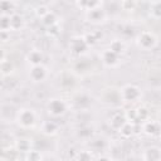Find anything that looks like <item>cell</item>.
I'll list each match as a JSON object with an SVG mask.
<instances>
[{
  "label": "cell",
  "mask_w": 161,
  "mask_h": 161,
  "mask_svg": "<svg viewBox=\"0 0 161 161\" xmlns=\"http://www.w3.org/2000/svg\"><path fill=\"white\" fill-rule=\"evenodd\" d=\"M36 116L33 109L30 108H21L16 113V122L23 128H30L35 125Z\"/></svg>",
  "instance_id": "cell-1"
},
{
  "label": "cell",
  "mask_w": 161,
  "mask_h": 161,
  "mask_svg": "<svg viewBox=\"0 0 161 161\" xmlns=\"http://www.w3.org/2000/svg\"><path fill=\"white\" fill-rule=\"evenodd\" d=\"M141 89L135 84H126L119 91V97L123 102H136L141 98Z\"/></svg>",
  "instance_id": "cell-2"
},
{
  "label": "cell",
  "mask_w": 161,
  "mask_h": 161,
  "mask_svg": "<svg viewBox=\"0 0 161 161\" xmlns=\"http://www.w3.org/2000/svg\"><path fill=\"white\" fill-rule=\"evenodd\" d=\"M137 44L140 48L145 49V50H150V49H153L157 44V38L156 35L152 33V31H148V30H145V31H141L137 36Z\"/></svg>",
  "instance_id": "cell-3"
},
{
  "label": "cell",
  "mask_w": 161,
  "mask_h": 161,
  "mask_svg": "<svg viewBox=\"0 0 161 161\" xmlns=\"http://www.w3.org/2000/svg\"><path fill=\"white\" fill-rule=\"evenodd\" d=\"M47 111L53 117H60L67 112V103L60 98H52L47 103Z\"/></svg>",
  "instance_id": "cell-4"
},
{
  "label": "cell",
  "mask_w": 161,
  "mask_h": 161,
  "mask_svg": "<svg viewBox=\"0 0 161 161\" xmlns=\"http://www.w3.org/2000/svg\"><path fill=\"white\" fill-rule=\"evenodd\" d=\"M87 48H88V44L86 43L83 36H74V38L70 39L69 49L72 50V53H74L77 55H80V54L86 53Z\"/></svg>",
  "instance_id": "cell-5"
},
{
  "label": "cell",
  "mask_w": 161,
  "mask_h": 161,
  "mask_svg": "<svg viewBox=\"0 0 161 161\" xmlns=\"http://www.w3.org/2000/svg\"><path fill=\"white\" fill-rule=\"evenodd\" d=\"M47 68L43 64L39 65H31L30 70H29V78L33 82H43L47 78Z\"/></svg>",
  "instance_id": "cell-6"
},
{
  "label": "cell",
  "mask_w": 161,
  "mask_h": 161,
  "mask_svg": "<svg viewBox=\"0 0 161 161\" xmlns=\"http://www.w3.org/2000/svg\"><path fill=\"white\" fill-rule=\"evenodd\" d=\"M101 58H102L103 64L107 65V67H114V65H117L118 62H119V54L114 53V52L111 50L109 48L102 52Z\"/></svg>",
  "instance_id": "cell-7"
},
{
  "label": "cell",
  "mask_w": 161,
  "mask_h": 161,
  "mask_svg": "<svg viewBox=\"0 0 161 161\" xmlns=\"http://www.w3.org/2000/svg\"><path fill=\"white\" fill-rule=\"evenodd\" d=\"M87 20L91 21V23H102L104 19H106V13L99 9V8H94V9H91V10H87Z\"/></svg>",
  "instance_id": "cell-8"
},
{
  "label": "cell",
  "mask_w": 161,
  "mask_h": 161,
  "mask_svg": "<svg viewBox=\"0 0 161 161\" xmlns=\"http://www.w3.org/2000/svg\"><path fill=\"white\" fill-rule=\"evenodd\" d=\"M142 158L143 160H147V161H157V160H161V148H158L156 146L148 147L145 151Z\"/></svg>",
  "instance_id": "cell-9"
},
{
  "label": "cell",
  "mask_w": 161,
  "mask_h": 161,
  "mask_svg": "<svg viewBox=\"0 0 161 161\" xmlns=\"http://www.w3.org/2000/svg\"><path fill=\"white\" fill-rule=\"evenodd\" d=\"M142 131L148 136H155L160 132V126L155 121H147L142 125Z\"/></svg>",
  "instance_id": "cell-10"
},
{
  "label": "cell",
  "mask_w": 161,
  "mask_h": 161,
  "mask_svg": "<svg viewBox=\"0 0 161 161\" xmlns=\"http://www.w3.org/2000/svg\"><path fill=\"white\" fill-rule=\"evenodd\" d=\"M26 59H28V63H29L30 65H39V64L43 63L44 55H43V53H42L40 50H36V49H35V50H31V52L28 54Z\"/></svg>",
  "instance_id": "cell-11"
},
{
  "label": "cell",
  "mask_w": 161,
  "mask_h": 161,
  "mask_svg": "<svg viewBox=\"0 0 161 161\" xmlns=\"http://www.w3.org/2000/svg\"><path fill=\"white\" fill-rule=\"evenodd\" d=\"M42 132L43 133H45V135H48V136H53V135H55L57 132H58V125L54 122V121H44L43 123H42Z\"/></svg>",
  "instance_id": "cell-12"
},
{
  "label": "cell",
  "mask_w": 161,
  "mask_h": 161,
  "mask_svg": "<svg viewBox=\"0 0 161 161\" xmlns=\"http://www.w3.org/2000/svg\"><path fill=\"white\" fill-rule=\"evenodd\" d=\"M23 25H24V18L20 14L13 13L10 15V28H11V30H19V29L23 28Z\"/></svg>",
  "instance_id": "cell-13"
},
{
  "label": "cell",
  "mask_w": 161,
  "mask_h": 161,
  "mask_svg": "<svg viewBox=\"0 0 161 161\" xmlns=\"http://www.w3.org/2000/svg\"><path fill=\"white\" fill-rule=\"evenodd\" d=\"M126 116L125 114H121V113H114L111 118H109V126L113 128V130H117L126 122Z\"/></svg>",
  "instance_id": "cell-14"
},
{
  "label": "cell",
  "mask_w": 161,
  "mask_h": 161,
  "mask_svg": "<svg viewBox=\"0 0 161 161\" xmlns=\"http://www.w3.org/2000/svg\"><path fill=\"white\" fill-rule=\"evenodd\" d=\"M118 132H119V135H121L122 137H125V138L131 137V136L135 133V131H133V123L130 122V121H126V122L118 128Z\"/></svg>",
  "instance_id": "cell-15"
},
{
  "label": "cell",
  "mask_w": 161,
  "mask_h": 161,
  "mask_svg": "<svg viewBox=\"0 0 161 161\" xmlns=\"http://www.w3.org/2000/svg\"><path fill=\"white\" fill-rule=\"evenodd\" d=\"M30 147H31V143L26 138H20L15 142V148L18 152H25L26 153L28 151H30Z\"/></svg>",
  "instance_id": "cell-16"
},
{
  "label": "cell",
  "mask_w": 161,
  "mask_h": 161,
  "mask_svg": "<svg viewBox=\"0 0 161 161\" xmlns=\"http://www.w3.org/2000/svg\"><path fill=\"white\" fill-rule=\"evenodd\" d=\"M14 70V65L10 60H4V62H0V72H1V75L5 78L8 75H10Z\"/></svg>",
  "instance_id": "cell-17"
},
{
  "label": "cell",
  "mask_w": 161,
  "mask_h": 161,
  "mask_svg": "<svg viewBox=\"0 0 161 161\" xmlns=\"http://www.w3.org/2000/svg\"><path fill=\"white\" fill-rule=\"evenodd\" d=\"M125 43L122 42V40H119V39H114V40H112L111 43H109V49L111 50H113L114 53H117V54H122L123 52H125Z\"/></svg>",
  "instance_id": "cell-18"
},
{
  "label": "cell",
  "mask_w": 161,
  "mask_h": 161,
  "mask_svg": "<svg viewBox=\"0 0 161 161\" xmlns=\"http://www.w3.org/2000/svg\"><path fill=\"white\" fill-rule=\"evenodd\" d=\"M150 14L153 19H161V0L155 1L150 6Z\"/></svg>",
  "instance_id": "cell-19"
},
{
  "label": "cell",
  "mask_w": 161,
  "mask_h": 161,
  "mask_svg": "<svg viewBox=\"0 0 161 161\" xmlns=\"http://www.w3.org/2000/svg\"><path fill=\"white\" fill-rule=\"evenodd\" d=\"M42 21H43V24L48 28V26H52V25H54V24H58V18H57V15H55L53 11H49V13L42 19Z\"/></svg>",
  "instance_id": "cell-20"
},
{
  "label": "cell",
  "mask_w": 161,
  "mask_h": 161,
  "mask_svg": "<svg viewBox=\"0 0 161 161\" xmlns=\"http://www.w3.org/2000/svg\"><path fill=\"white\" fill-rule=\"evenodd\" d=\"M99 1L101 0H79L78 1V5L86 10H91V9H94V8H98L99 5Z\"/></svg>",
  "instance_id": "cell-21"
},
{
  "label": "cell",
  "mask_w": 161,
  "mask_h": 161,
  "mask_svg": "<svg viewBox=\"0 0 161 161\" xmlns=\"http://www.w3.org/2000/svg\"><path fill=\"white\" fill-rule=\"evenodd\" d=\"M83 38H84L86 43L88 44V47H92V45H94V44L98 42V39H99V34H98V33H94V31H91V33L84 34Z\"/></svg>",
  "instance_id": "cell-22"
},
{
  "label": "cell",
  "mask_w": 161,
  "mask_h": 161,
  "mask_svg": "<svg viewBox=\"0 0 161 161\" xmlns=\"http://www.w3.org/2000/svg\"><path fill=\"white\" fill-rule=\"evenodd\" d=\"M0 29L1 30H11V28H10V15L9 14H1Z\"/></svg>",
  "instance_id": "cell-23"
},
{
  "label": "cell",
  "mask_w": 161,
  "mask_h": 161,
  "mask_svg": "<svg viewBox=\"0 0 161 161\" xmlns=\"http://www.w3.org/2000/svg\"><path fill=\"white\" fill-rule=\"evenodd\" d=\"M121 8L125 11H133L136 9V0H122Z\"/></svg>",
  "instance_id": "cell-24"
},
{
  "label": "cell",
  "mask_w": 161,
  "mask_h": 161,
  "mask_svg": "<svg viewBox=\"0 0 161 161\" xmlns=\"http://www.w3.org/2000/svg\"><path fill=\"white\" fill-rule=\"evenodd\" d=\"M13 3L11 0H3L1 4H0V9H1V13L3 14H8V11H11L13 10ZM10 15V14H9Z\"/></svg>",
  "instance_id": "cell-25"
},
{
  "label": "cell",
  "mask_w": 161,
  "mask_h": 161,
  "mask_svg": "<svg viewBox=\"0 0 161 161\" xmlns=\"http://www.w3.org/2000/svg\"><path fill=\"white\" fill-rule=\"evenodd\" d=\"M49 11H50V10H49V8H48L47 5H39V6H36V9H35V14H36V16L40 18V19H43Z\"/></svg>",
  "instance_id": "cell-26"
},
{
  "label": "cell",
  "mask_w": 161,
  "mask_h": 161,
  "mask_svg": "<svg viewBox=\"0 0 161 161\" xmlns=\"http://www.w3.org/2000/svg\"><path fill=\"white\" fill-rule=\"evenodd\" d=\"M26 160H30V161H39L42 160V155L39 151H35V150H30L26 152Z\"/></svg>",
  "instance_id": "cell-27"
},
{
  "label": "cell",
  "mask_w": 161,
  "mask_h": 161,
  "mask_svg": "<svg viewBox=\"0 0 161 161\" xmlns=\"http://www.w3.org/2000/svg\"><path fill=\"white\" fill-rule=\"evenodd\" d=\"M136 111H137V118H138L140 122H141V121H145V119L148 117V111H147V108H145V107H138V108H136Z\"/></svg>",
  "instance_id": "cell-28"
},
{
  "label": "cell",
  "mask_w": 161,
  "mask_h": 161,
  "mask_svg": "<svg viewBox=\"0 0 161 161\" xmlns=\"http://www.w3.org/2000/svg\"><path fill=\"white\" fill-rule=\"evenodd\" d=\"M74 158H75V160H80V161H89V160L92 158V155H91V152H88V151H80V152H78V153L74 156Z\"/></svg>",
  "instance_id": "cell-29"
},
{
  "label": "cell",
  "mask_w": 161,
  "mask_h": 161,
  "mask_svg": "<svg viewBox=\"0 0 161 161\" xmlns=\"http://www.w3.org/2000/svg\"><path fill=\"white\" fill-rule=\"evenodd\" d=\"M59 33H60V28H59L58 24H54L52 26H48V34L50 36H57Z\"/></svg>",
  "instance_id": "cell-30"
},
{
  "label": "cell",
  "mask_w": 161,
  "mask_h": 161,
  "mask_svg": "<svg viewBox=\"0 0 161 161\" xmlns=\"http://www.w3.org/2000/svg\"><path fill=\"white\" fill-rule=\"evenodd\" d=\"M92 133H93L92 128H88V127H87V128H82V130H79L78 136L82 137V138H88V137L92 136Z\"/></svg>",
  "instance_id": "cell-31"
},
{
  "label": "cell",
  "mask_w": 161,
  "mask_h": 161,
  "mask_svg": "<svg viewBox=\"0 0 161 161\" xmlns=\"http://www.w3.org/2000/svg\"><path fill=\"white\" fill-rule=\"evenodd\" d=\"M0 39L1 42H8V39H10V31L9 30H0Z\"/></svg>",
  "instance_id": "cell-32"
},
{
  "label": "cell",
  "mask_w": 161,
  "mask_h": 161,
  "mask_svg": "<svg viewBox=\"0 0 161 161\" xmlns=\"http://www.w3.org/2000/svg\"><path fill=\"white\" fill-rule=\"evenodd\" d=\"M68 1H69V3H78L79 0H68Z\"/></svg>",
  "instance_id": "cell-33"
}]
</instances>
